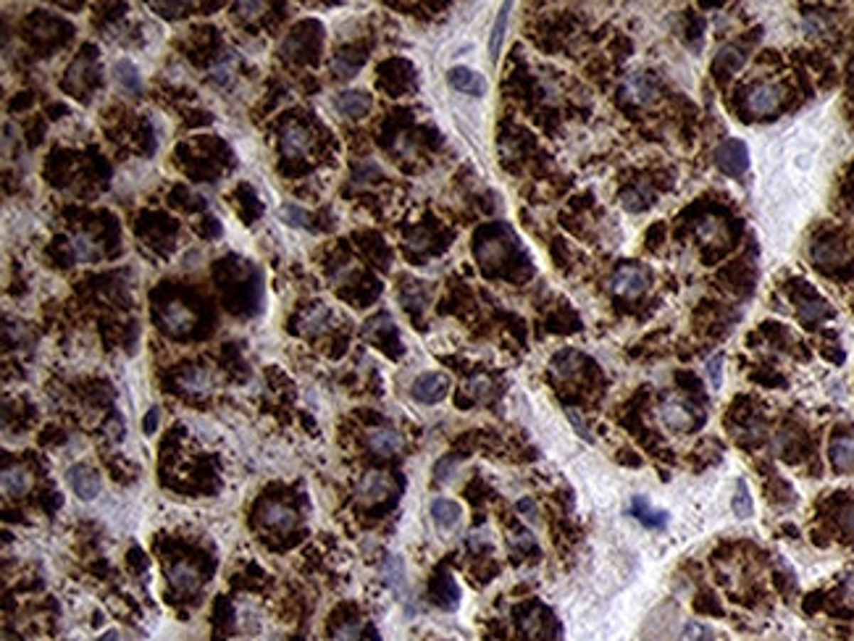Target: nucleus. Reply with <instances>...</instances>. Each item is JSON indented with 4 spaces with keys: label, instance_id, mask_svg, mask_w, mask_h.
<instances>
[{
    "label": "nucleus",
    "instance_id": "bb28decb",
    "mask_svg": "<svg viewBox=\"0 0 854 641\" xmlns=\"http://www.w3.org/2000/svg\"><path fill=\"white\" fill-rule=\"evenodd\" d=\"M116 82H119L124 90H129V92H139L142 90V77H139L137 66L132 61H119L116 63Z\"/></svg>",
    "mask_w": 854,
    "mask_h": 641
},
{
    "label": "nucleus",
    "instance_id": "393cba45",
    "mask_svg": "<svg viewBox=\"0 0 854 641\" xmlns=\"http://www.w3.org/2000/svg\"><path fill=\"white\" fill-rule=\"evenodd\" d=\"M508 16H510V3H505L497 14V21L492 26V37H489V58L497 63L500 58V48H502V40H505V26H508Z\"/></svg>",
    "mask_w": 854,
    "mask_h": 641
},
{
    "label": "nucleus",
    "instance_id": "c9c22d12",
    "mask_svg": "<svg viewBox=\"0 0 854 641\" xmlns=\"http://www.w3.org/2000/svg\"><path fill=\"white\" fill-rule=\"evenodd\" d=\"M361 66H363V58H358V61H350V58H347V53H342L337 61H334V71H337V77H342V79L353 77V74L361 69Z\"/></svg>",
    "mask_w": 854,
    "mask_h": 641
},
{
    "label": "nucleus",
    "instance_id": "e433bc0d",
    "mask_svg": "<svg viewBox=\"0 0 854 641\" xmlns=\"http://www.w3.org/2000/svg\"><path fill=\"white\" fill-rule=\"evenodd\" d=\"M361 639V623L358 620H347L334 631V641H358Z\"/></svg>",
    "mask_w": 854,
    "mask_h": 641
},
{
    "label": "nucleus",
    "instance_id": "a878e982",
    "mask_svg": "<svg viewBox=\"0 0 854 641\" xmlns=\"http://www.w3.org/2000/svg\"><path fill=\"white\" fill-rule=\"evenodd\" d=\"M731 507H734L736 518H742V520L752 518V512H754V502H752L749 486H747V481H744V478H739V481H736V494H734V500H731Z\"/></svg>",
    "mask_w": 854,
    "mask_h": 641
},
{
    "label": "nucleus",
    "instance_id": "c03bdc74",
    "mask_svg": "<svg viewBox=\"0 0 854 641\" xmlns=\"http://www.w3.org/2000/svg\"><path fill=\"white\" fill-rule=\"evenodd\" d=\"M568 418H570V424L576 426L578 436H584V439H592V433H589L587 424H584V421H581V418H578V413H576V410H568Z\"/></svg>",
    "mask_w": 854,
    "mask_h": 641
},
{
    "label": "nucleus",
    "instance_id": "ea45409f",
    "mask_svg": "<svg viewBox=\"0 0 854 641\" xmlns=\"http://www.w3.org/2000/svg\"><path fill=\"white\" fill-rule=\"evenodd\" d=\"M232 63H218V66H213V71H210V74H213V79H216V82H221V85H229V82H232Z\"/></svg>",
    "mask_w": 854,
    "mask_h": 641
},
{
    "label": "nucleus",
    "instance_id": "2f4dec72",
    "mask_svg": "<svg viewBox=\"0 0 854 641\" xmlns=\"http://www.w3.org/2000/svg\"><path fill=\"white\" fill-rule=\"evenodd\" d=\"M705 373H708V382L712 389H720L723 387V355H712L705 363Z\"/></svg>",
    "mask_w": 854,
    "mask_h": 641
},
{
    "label": "nucleus",
    "instance_id": "c756f323",
    "mask_svg": "<svg viewBox=\"0 0 854 641\" xmlns=\"http://www.w3.org/2000/svg\"><path fill=\"white\" fill-rule=\"evenodd\" d=\"M828 313H831L828 303H823V300H818V297H812V300L802 303V308H799V316H802V320H807V323L823 320L826 316H828Z\"/></svg>",
    "mask_w": 854,
    "mask_h": 641
},
{
    "label": "nucleus",
    "instance_id": "49530a36",
    "mask_svg": "<svg viewBox=\"0 0 854 641\" xmlns=\"http://www.w3.org/2000/svg\"><path fill=\"white\" fill-rule=\"evenodd\" d=\"M518 510L526 512V520H531V523L536 520V505L531 502V500H521V502H518Z\"/></svg>",
    "mask_w": 854,
    "mask_h": 641
},
{
    "label": "nucleus",
    "instance_id": "412c9836",
    "mask_svg": "<svg viewBox=\"0 0 854 641\" xmlns=\"http://www.w3.org/2000/svg\"><path fill=\"white\" fill-rule=\"evenodd\" d=\"M476 258L481 260L484 266H492V263H500L505 258V250H508V242H502L500 237H481L476 242Z\"/></svg>",
    "mask_w": 854,
    "mask_h": 641
},
{
    "label": "nucleus",
    "instance_id": "1a4fd4ad",
    "mask_svg": "<svg viewBox=\"0 0 854 641\" xmlns=\"http://www.w3.org/2000/svg\"><path fill=\"white\" fill-rule=\"evenodd\" d=\"M447 82L452 90L457 92H466V95H484L486 92V79L479 74V71L468 69V66H455V69H449L447 74Z\"/></svg>",
    "mask_w": 854,
    "mask_h": 641
},
{
    "label": "nucleus",
    "instance_id": "423d86ee",
    "mask_svg": "<svg viewBox=\"0 0 854 641\" xmlns=\"http://www.w3.org/2000/svg\"><path fill=\"white\" fill-rule=\"evenodd\" d=\"M413 397L423 405H437L442 399L447 397L449 392V379L444 373H421L413 382Z\"/></svg>",
    "mask_w": 854,
    "mask_h": 641
},
{
    "label": "nucleus",
    "instance_id": "79ce46f5",
    "mask_svg": "<svg viewBox=\"0 0 854 641\" xmlns=\"http://www.w3.org/2000/svg\"><path fill=\"white\" fill-rule=\"evenodd\" d=\"M158 421H161V410H158V407H150V413L145 416V424H142V429H145L147 436H150V433H156Z\"/></svg>",
    "mask_w": 854,
    "mask_h": 641
},
{
    "label": "nucleus",
    "instance_id": "6ab92c4d",
    "mask_svg": "<svg viewBox=\"0 0 854 641\" xmlns=\"http://www.w3.org/2000/svg\"><path fill=\"white\" fill-rule=\"evenodd\" d=\"M631 515H634L639 523H644L647 529H665V526H668V512L655 510L644 497H634V500H631Z\"/></svg>",
    "mask_w": 854,
    "mask_h": 641
},
{
    "label": "nucleus",
    "instance_id": "7c9ffc66",
    "mask_svg": "<svg viewBox=\"0 0 854 641\" xmlns=\"http://www.w3.org/2000/svg\"><path fill=\"white\" fill-rule=\"evenodd\" d=\"M576 360L578 357L573 355V352H562V355H557L553 360V373L555 376H560V379H570V376H573V373H576Z\"/></svg>",
    "mask_w": 854,
    "mask_h": 641
},
{
    "label": "nucleus",
    "instance_id": "a211bd4d",
    "mask_svg": "<svg viewBox=\"0 0 854 641\" xmlns=\"http://www.w3.org/2000/svg\"><path fill=\"white\" fill-rule=\"evenodd\" d=\"M432 597L442 610H455L460 602V589H457L455 578L449 573H439L432 583Z\"/></svg>",
    "mask_w": 854,
    "mask_h": 641
},
{
    "label": "nucleus",
    "instance_id": "37998d69",
    "mask_svg": "<svg viewBox=\"0 0 854 641\" xmlns=\"http://www.w3.org/2000/svg\"><path fill=\"white\" fill-rule=\"evenodd\" d=\"M468 546H471V549H481V546H489V537H486V531H474V534L468 537Z\"/></svg>",
    "mask_w": 854,
    "mask_h": 641
},
{
    "label": "nucleus",
    "instance_id": "7ed1b4c3",
    "mask_svg": "<svg viewBox=\"0 0 854 641\" xmlns=\"http://www.w3.org/2000/svg\"><path fill=\"white\" fill-rule=\"evenodd\" d=\"M715 166L728 176H742L749 168V150L742 139H725L715 150Z\"/></svg>",
    "mask_w": 854,
    "mask_h": 641
},
{
    "label": "nucleus",
    "instance_id": "6e6552de",
    "mask_svg": "<svg viewBox=\"0 0 854 641\" xmlns=\"http://www.w3.org/2000/svg\"><path fill=\"white\" fill-rule=\"evenodd\" d=\"M260 520L266 523L268 529L287 534V531H292L297 526V512L282 502H263L260 505Z\"/></svg>",
    "mask_w": 854,
    "mask_h": 641
},
{
    "label": "nucleus",
    "instance_id": "58836bf2",
    "mask_svg": "<svg viewBox=\"0 0 854 641\" xmlns=\"http://www.w3.org/2000/svg\"><path fill=\"white\" fill-rule=\"evenodd\" d=\"M720 232H723V229H720V221H715V218H705V224L699 226V235L705 237V239L720 237Z\"/></svg>",
    "mask_w": 854,
    "mask_h": 641
},
{
    "label": "nucleus",
    "instance_id": "ddd939ff",
    "mask_svg": "<svg viewBox=\"0 0 854 641\" xmlns=\"http://www.w3.org/2000/svg\"><path fill=\"white\" fill-rule=\"evenodd\" d=\"M623 97L631 103H652L657 97V82L649 74H631L623 85Z\"/></svg>",
    "mask_w": 854,
    "mask_h": 641
},
{
    "label": "nucleus",
    "instance_id": "473e14b6",
    "mask_svg": "<svg viewBox=\"0 0 854 641\" xmlns=\"http://www.w3.org/2000/svg\"><path fill=\"white\" fill-rule=\"evenodd\" d=\"M621 203H623V208H626V210H631V213H639V210L647 208L652 200H649V195H641L639 190H629V192H623V195H621Z\"/></svg>",
    "mask_w": 854,
    "mask_h": 641
},
{
    "label": "nucleus",
    "instance_id": "2eb2a0df",
    "mask_svg": "<svg viewBox=\"0 0 854 641\" xmlns=\"http://www.w3.org/2000/svg\"><path fill=\"white\" fill-rule=\"evenodd\" d=\"M334 105H337V111L342 113V116L361 119V116H365V113L371 111L373 100H371V95L363 92V90H345V92H339L337 95Z\"/></svg>",
    "mask_w": 854,
    "mask_h": 641
},
{
    "label": "nucleus",
    "instance_id": "f03ea898",
    "mask_svg": "<svg viewBox=\"0 0 854 641\" xmlns=\"http://www.w3.org/2000/svg\"><path fill=\"white\" fill-rule=\"evenodd\" d=\"M660 421H663L665 429L671 431H689L702 421L697 418V410L681 397H665L663 405H660Z\"/></svg>",
    "mask_w": 854,
    "mask_h": 641
},
{
    "label": "nucleus",
    "instance_id": "09e8293b",
    "mask_svg": "<svg viewBox=\"0 0 854 641\" xmlns=\"http://www.w3.org/2000/svg\"><path fill=\"white\" fill-rule=\"evenodd\" d=\"M516 544H518V546H526V549H531V546H534V539H531V534H528V531H523V534H518Z\"/></svg>",
    "mask_w": 854,
    "mask_h": 641
},
{
    "label": "nucleus",
    "instance_id": "4be33fe9",
    "mask_svg": "<svg viewBox=\"0 0 854 641\" xmlns=\"http://www.w3.org/2000/svg\"><path fill=\"white\" fill-rule=\"evenodd\" d=\"M29 489V473L21 465H9L3 470V492L6 497H21Z\"/></svg>",
    "mask_w": 854,
    "mask_h": 641
},
{
    "label": "nucleus",
    "instance_id": "dca6fc26",
    "mask_svg": "<svg viewBox=\"0 0 854 641\" xmlns=\"http://www.w3.org/2000/svg\"><path fill=\"white\" fill-rule=\"evenodd\" d=\"M432 518H434V523H437V529L452 531V529H457V523L463 518V507H460L455 500L437 497L432 502Z\"/></svg>",
    "mask_w": 854,
    "mask_h": 641
},
{
    "label": "nucleus",
    "instance_id": "f257e3e1",
    "mask_svg": "<svg viewBox=\"0 0 854 641\" xmlns=\"http://www.w3.org/2000/svg\"><path fill=\"white\" fill-rule=\"evenodd\" d=\"M649 271L644 266H636V263H623L615 269V274L610 276V289H613L618 297H626V300H636L647 292L649 286Z\"/></svg>",
    "mask_w": 854,
    "mask_h": 641
},
{
    "label": "nucleus",
    "instance_id": "5701e85b",
    "mask_svg": "<svg viewBox=\"0 0 854 641\" xmlns=\"http://www.w3.org/2000/svg\"><path fill=\"white\" fill-rule=\"evenodd\" d=\"M329 316H331V311L324 303H316L313 308H308V313L302 316L300 323L302 334H319V331H324L329 326Z\"/></svg>",
    "mask_w": 854,
    "mask_h": 641
},
{
    "label": "nucleus",
    "instance_id": "a19ab883",
    "mask_svg": "<svg viewBox=\"0 0 854 641\" xmlns=\"http://www.w3.org/2000/svg\"><path fill=\"white\" fill-rule=\"evenodd\" d=\"M282 216L289 218V224H292V226H305V213H302L300 208H294V205H287V208H282Z\"/></svg>",
    "mask_w": 854,
    "mask_h": 641
},
{
    "label": "nucleus",
    "instance_id": "20e7f679",
    "mask_svg": "<svg viewBox=\"0 0 854 641\" xmlns=\"http://www.w3.org/2000/svg\"><path fill=\"white\" fill-rule=\"evenodd\" d=\"M784 103V90L778 85H770V82H762V85H754L747 95V108H749L754 116H768V113H776Z\"/></svg>",
    "mask_w": 854,
    "mask_h": 641
},
{
    "label": "nucleus",
    "instance_id": "c85d7f7f",
    "mask_svg": "<svg viewBox=\"0 0 854 641\" xmlns=\"http://www.w3.org/2000/svg\"><path fill=\"white\" fill-rule=\"evenodd\" d=\"M812 255H815V260H818L820 266H833L838 260H844L846 252L838 242H820Z\"/></svg>",
    "mask_w": 854,
    "mask_h": 641
},
{
    "label": "nucleus",
    "instance_id": "9d476101",
    "mask_svg": "<svg viewBox=\"0 0 854 641\" xmlns=\"http://www.w3.org/2000/svg\"><path fill=\"white\" fill-rule=\"evenodd\" d=\"M179 387L192 394H210L216 389V373L206 365H192L179 376Z\"/></svg>",
    "mask_w": 854,
    "mask_h": 641
},
{
    "label": "nucleus",
    "instance_id": "603ef678",
    "mask_svg": "<svg viewBox=\"0 0 854 641\" xmlns=\"http://www.w3.org/2000/svg\"><path fill=\"white\" fill-rule=\"evenodd\" d=\"M852 71H854V61H852Z\"/></svg>",
    "mask_w": 854,
    "mask_h": 641
},
{
    "label": "nucleus",
    "instance_id": "cd10ccee",
    "mask_svg": "<svg viewBox=\"0 0 854 641\" xmlns=\"http://www.w3.org/2000/svg\"><path fill=\"white\" fill-rule=\"evenodd\" d=\"M744 61H747V55H744L739 48H731V45H728V48H723V50L715 55V69L725 71V74H734V71L742 69Z\"/></svg>",
    "mask_w": 854,
    "mask_h": 641
},
{
    "label": "nucleus",
    "instance_id": "4468645a",
    "mask_svg": "<svg viewBox=\"0 0 854 641\" xmlns=\"http://www.w3.org/2000/svg\"><path fill=\"white\" fill-rule=\"evenodd\" d=\"M368 447L376 455H397L402 450V433L392 426H376L368 431Z\"/></svg>",
    "mask_w": 854,
    "mask_h": 641
},
{
    "label": "nucleus",
    "instance_id": "8fccbe9b",
    "mask_svg": "<svg viewBox=\"0 0 854 641\" xmlns=\"http://www.w3.org/2000/svg\"><path fill=\"white\" fill-rule=\"evenodd\" d=\"M240 9H242V11H240L242 16L250 18V16H255V14H258L255 9H263V6H260V3H247V6H240Z\"/></svg>",
    "mask_w": 854,
    "mask_h": 641
},
{
    "label": "nucleus",
    "instance_id": "3c124183",
    "mask_svg": "<svg viewBox=\"0 0 854 641\" xmlns=\"http://www.w3.org/2000/svg\"><path fill=\"white\" fill-rule=\"evenodd\" d=\"M844 591H846V599H849V602H854V573L849 576V578H846Z\"/></svg>",
    "mask_w": 854,
    "mask_h": 641
},
{
    "label": "nucleus",
    "instance_id": "0eeeda50",
    "mask_svg": "<svg viewBox=\"0 0 854 641\" xmlns=\"http://www.w3.org/2000/svg\"><path fill=\"white\" fill-rule=\"evenodd\" d=\"M389 489H392V478H389L384 470H368V473L358 481L355 500L363 505H376L387 497Z\"/></svg>",
    "mask_w": 854,
    "mask_h": 641
},
{
    "label": "nucleus",
    "instance_id": "b1692460",
    "mask_svg": "<svg viewBox=\"0 0 854 641\" xmlns=\"http://www.w3.org/2000/svg\"><path fill=\"white\" fill-rule=\"evenodd\" d=\"M381 576H384V583H387L392 591H405V563L400 560V557H387V563L381 568Z\"/></svg>",
    "mask_w": 854,
    "mask_h": 641
},
{
    "label": "nucleus",
    "instance_id": "39448f33",
    "mask_svg": "<svg viewBox=\"0 0 854 641\" xmlns=\"http://www.w3.org/2000/svg\"><path fill=\"white\" fill-rule=\"evenodd\" d=\"M66 481H69L71 492L77 494L79 500H85V502L95 500L97 494H100V486H103L100 473L95 468H90V465H82V463L71 465L69 473H66Z\"/></svg>",
    "mask_w": 854,
    "mask_h": 641
},
{
    "label": "nucleus",
    "instance_id": "aec40b11",
    "mask_svg": "<svg viewBox=\"0 0 854 641\" xmlns=\"http://www.w3.org/2000/svg\"><path fill=\"white\" fill-rule=\"evenodd\" d=\"M161 318H164V326L171 331V334H181V331H187L192 323H195V313H192L187 305L169 303Z\"/></svg>",
    "mask_w": 854,
    "mask_h": 641
},
{
    "label": "nucleus",
    "instance_id": "de8ad7c7",
    "mask_svg": "<svg viewBox=\"0 0 854 641\" xmlns=\"http://www.w3.org/2000/svg\"><path fill=\"white\" fill-rule=\"evenodd\" d=\"M486 387H489L486 379H474V382H471V392H474L476 397H481L484 392H486Z\"/></svg>",
    "mask_w": 854,
    "mask_h": 641
},
{
    "label": "nucleus",
    "instance_id": "f8f14e48",
    "mask_svg": "<svg viewBox=\"0 0 854 641\" xmlns=\"http://www.w3.org/2000/svg\"><path fill=\"white\" fill-rule=\"evenodd\" d=\"M169 578H171L174 589L181 591V594H195V591L200 589V583H203L200 571L192 563H187V560L174 563L171 568H169Z\"/></svg>",
    "mask_w": 854,
    "mask_h": 641
},
{
    "label": "nucleus",
    "instance_id": "f704fd0d",
    "mask_svg": "<svg viewBox=\"0 0 854 641\" xmlns=\"http://www.w3.org/2000/svg\"><path fill=\"white\" fill-rule=\"evenodd\" d=\"M457 470V463H455V458H444V460H439V463H437V468H434V476H437V481H439V484H449V481H452V473H455Z\"/></svg>",
    "mask_w": 854,
    "mask_h": 641
},
{
    "label": "nucleus",
    "instance_id": "72a5a7b5",
    "mask_svg": "<svg viewBox=\"0 0 854 641\" xmlns=\"http://www.w3.org/2000/svg\"><path fill=\"white\" fill-rule=\"evenodd\" d=\"M681 641H712V631L702 623H686L683 625Z\"/></svg>",
    "mask_w": 854,
    "mask_h": 641
},
{
    "label": "nucleus",
    "instance_id": "f3484780",
    "mask_svg": "<svg viewBox=\"0 0 854 641\" xmlns=\"http://www.w3.org/2000/svg\"><path fill=\"white\" fill-rule=\"evenodd\" d=\"M831 465L838 470V473H852L854 470V436L844 433V436H836L831 442Z\"/></svg>",
    "mask_w": 854,
    "mask_h": 641
},
{
    "label": "nucleus",
    "instance_id": "9b49d317",
    "mask_svg": "<svg viewBox=\"0 0 854 641\" xmlns=\"http://www.w3.org/2000/svg\"><path fill=\"white\" fill-rule=\"evenodd\" d=\"M279 142H282V153H284V156H289V158L305 156L308 148H311V131L305 129L302 124L289 122L284 129H282Z\"/></svg>",
    "mask_w": 854,
    "mask_h": 641
},
{
    "label": "nucleus",
    "instance_id": "a18cd8bd",
    "mask_svg": "<svg viewBox=\"0 0 854 641\" xmlns=\"http://www.w3.org/2000/svg\"><path fill=\"white\" fill-rule=\"evenodd\" d=\"M841 526H844V531L854 534V505H846L841 510Z\"/></svg>",
    "mask_w": 854,
    "mask_h": 641
},
{
    "label": "nucleus",
    "instance_id": "4c0bfd02",
    "mask_svg": "<svg viewBox=\"0 0 854 641\" xmlns=\"http://www.w3.org/2000/svg\"><path fill=\"white\" fill-rule=\"evenodd\" d=\"M74 252H77L79 260H90L95 255V247H92V242H90L87 237L79 235V237H74Z\"/></svg>",
    "mask_w": 854,
    "mask_h": 641
}]
</instances>
